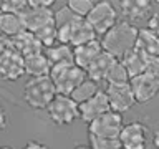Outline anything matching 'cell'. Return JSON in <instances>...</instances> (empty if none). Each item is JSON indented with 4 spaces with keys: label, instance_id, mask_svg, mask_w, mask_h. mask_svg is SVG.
I'll list each match as a JSON object with an SVG mask.
<instances>
[{
    "label": "cell",
    "instance_id": "cell-32",
    "mask_svg": "<svg viewBox=\"0 0 159 149\" xmlns=\"http://www.w3.org/2000/svg\"><path fill=\"white\" fill-rule=\"evenodd\" d=\"M23 149H48V146H45V144L38 142V141H28L23 146Z\"/></svg>",
    "mask_w": 159,
    "mask_h": 149
},
{
    "label": "cell",
    "instance_id": "cell-14",
    "mask_svg": "<svg viewBox=\"0 0 159 149\" xmlns=\"http://www.w3.org/2000/svg\"><path fill=\"white\" fill-rule=\"evenodd\" d=\"M152 3L149 0H126L119 3L121 15L126 18V22L133 23L138 20H144L151 12Z\"/></svg>",
    "mask_w": 159,
    "mask_h": 149
},
{
    "label": "cell",
    "instance_id": "cell-27",
    "mask_svg": "<svg viewBox=\"0 0 159 149\" xmlns=\"http://www.w3.org/2000/svg\"><path fill=\"white\" fill-rule=\"evenodd\" d=\"M66 7L75 15H78L80 18H86L88 13L91 12V8L94 7V2H91V0H70Z\"/></svg>",
    "mask_w": 159,
    "mask_h": 149
},
{
    "label": "cell",
    "instance_id": "cell-20",
    "mask_svg": "<svg viewBox=\"0 0 159 149\" xmlns=\"http://www.w3.org/2000/svg\"><path fill=\"white\" fill-rule=\"evenodd\" d=\"M25 22L17 13H3L0 15V33L8 38H13L17 35L25 32Z\"/></svg>",
    "mask_w": 159,
    "mask_h": 149
},
{
    "label": "cell",
    "instance_id": "cell-11",
    "mask_svg": "<svg viewBox=\"0 0 159 149\" xmlns=\"http://www.w3.org/2000/svg\"><path fill=\"white\" fill-rule=\"evenodd\" d=\"M106 111H111V109H109V103H108L106 93L101 91V89H99L91 99L78 104L80 119H83L84 123H91L93 119H96L98 116H101V114H104Z\"/></svg>",
    "mask_w": 159,
    "mask_h": 149
},
{
    "label": "cell",
    "instance_id": "cell-24",
    "mask_svg": "<svg viewBox=\"0 0 159 149\" xmlns=\"http://www.w3.org/2000/svg\"><path fill=\"white\" fill-rule=\"evenodd\" d=\"M98 91H99L98 83H94V81H91V79L86 78L71 94H70V98H71L76 104H81V103H84V101H88V99H91Z\"/></svg>",
    "mask_w": 159,
    "mask_h": 149
},
{
    "label": "cell",
    "instance_id": "cell-34",
    "mask_svg": "<svg viewBox=\"0 0 159 149\" xmlns=\"http://www.w3.org/2000/svg\"><path fill=\"white\" fill-rule=\"evenodd\" d=\"M73 149H91L89 146H75Z\"/></svg>",
    "mask_w": 159,
    "mask_h": 149
},
{
    "label": "cell",
    "instance_id": "cell-6",
    "mask_svg": "<svg viewBox=\"0 0 159 149\" xmlns=\"http://www.w3.org/2000/svg\"><path fill=\"white\" fill-rule=\"evenodd\" d=\"M123 114L106 111L91 123H88V134L99 138H119V133L123 129Z\"/></svg>",
    "mask_w": 159,
    "mask_h": 149
},
{
    "label": "cell",
    "instance_id": "cell-19",
    "mask_svg": "<svg viewBox=\"0 0 159 149\" xmlns=\"http://www.w3.org/2000/svg\"><path fill=\"white\" fill-rule=\"evenodd\" d=\"M50 65L48 58L45 53H37L25 56V73L32 78H40V76H50Z\"/></svg>",
    "mask_w": 159,
    "mask_h": 149
},
{
    "label": "cell",
    "instance_id": "cell-7",
    "mask_svg": "<svg viewBox=\"0 0 159 149\" xmlns=\"http://www.w3.org/2000/svg\"><path fill=\"white\" fill-rule=\"evenodd\" d=\"M104 93H106V98L109 103V109L114 113L123 114V113L129 111L134 104H138L129 83H126V84H108Z\"/></svg>",
    "mask_w": 159,
    "mask_h": 149
},
{
    "label": "cell",
    "instance_id": "cell-8",
    "mask_svg": "<svg viewBox=\"0 0 159 149\" xmlns=\"http://www.w3.org/2000/svg\"><path fill=\"white\" fill-rule=\"evenodd\" d=\"M123 149H148V128L141 121L124 124L119 133Z\"/></svg>",
    "mask_w": 159,
    "mask_h": 149
},
{
    "label": "cell",
    "instance_id": "cell-22",
    "mask_svg": "<svg viewBox=\"0 0 159 149\" xmlns=\"http://www.w3.org/2000/svg\"><path fill=\"white\" fill-rule=\"evenodd\" d=\"M94 40H96V32H94L91 28V25L83 18L81 22L73 28L71 38H70V45H73V47L76 48V47H81V45L91 43Z\"/></svg>",
    "mask_w": 159,
    "mask_h": 149
},
{
    "label": "cell",
    "instance_id": "cell-21",
    "mask_svg": "<svg viewBox=\"0 0 159 149\" xmlns=\"http://www.w3.org/2000/svg\"><path fill=\"white\" fill-rule=\"evenodd\" d=\"M134 48L143 52L148 58H159V40L148 28H141L138 32V40Z\"/></svg>",
    "mask_w": 159,
    "mask_h": 149
},
{
    "label": "cell",
    "instance_id": "cell-5",
    "mask_svg": "<svg viewBox=\"0 0 159 149\" xmlns=\"http://www.w3.org/2000/svg\"><path fill=\"white\" fill-rule=\"evenodd\" d=\"M84 20L91 25L96 35H104L118 23V12L111 2H96Z\"/></svg>",
    "mask_w": 159,
    "mask_h": 149
},
{
    "label": "cell",
    "instance_id": "cell-12",
    "mask_svg": "<svg viewBox=\"0 0 159 149\" xmlns=\"http://www.w3.org/2000/svg\"><path fill=\"white\" fill-rule=\"evenodd\" d=\"M25 74V58L15 50L0 60V78L5 81H17Z\"/></svg>",
    "mask_w": 159,
    "mask_h": 149
},
{
    "label": "cell",
    "instance_id": "cell-35",
    "mask_svg": "<svg viewBox=\"0 0 159 149\" xmlns=\"http://www.w3.org/2000/svg\"><path fill=\"white\" fill-rule=\"evenodd\" d=\"M0 149H13V147H10V146H0Z\"/></svg>",
    "mask_w": 159,
    "mask_h": 149
},
{
    "label": "cell",
    "instance_id": "cell-25",
    "mask_svg": "<svg viewBox=\"0 0 159 149\" xmlns=\"http://www.w3.org/2000/svg\"><path fill=\"white\" fill-rule=\"evenodd\" d=\"M129 74L126 71V68L123 66V63L119 61H114V65L108 70L106 76H104V81H108V84H126L129 83Z\"/></svg>",
    "mask_w": 159,
    "mask_h": 149
},
{
    "label": "cell",
    "instance_id": "cell-36",
    "mask_svg": "<svg viewBox=\"0 0 159 149\" xmlns=\"http://www.w3.org/2000/svg\"><path fill=\"white\" fill-rule=\"evenodd\" d=\"M0 15H2V10H0Z\"/></svg>",
    "mask_w": 159,
    "mask_h": 149
},
{
    "label": "cell",
    "instance_id": "cell-16",
    "mask_svg": "<svg viewBox=\"0 0 159 149\" xmlns=\"http://www.w3.org/2000/svg\"><path fill=\"white\" fill-rule=\"evenodd\" d=\"M22 18L25 22V28H27V32L35 33L38 28H42L43 25L53 22V20H55V13L52 12V8H33V7H30L28 12L25 13Z\"/></svg>",
    "mask_w": 159,
    "mask_h": 149
},
{
    "label": "cell",
    "instance_id": "cell-28",
    "mask_svg": "<svg viewBox=\"0 0 159 149\" xmlns=\"http://www.w3.org/2000/svg\"><path fill=\"white\" fill-rule=\"evenodd\" d=\"M146 28L159 40V13H152L151 17L148 18V27Z\"/></svg>",
    "mask_w": 159,
    "mask_h": 149
},
{
    "label": "cell",
    "instance_id": "cell-33",
    "mask_svg": "<svg viewBox=\"0 0 159 149\" xmlns=\"http://www.w3.org/2000/svg\"><path fill=\"white\" fill-rule=\"evenodd\" d=\"M152 146H154V149H159V129L152 136Z\"/></svg>",
    "mask_w": 159,
    "mask_h": 149
},
{
    "label": "cell",
    "instance_id": "cell-18",
    "mask_svg": "<svg viewBox=\"0 0 159 149\" xmlns=\"http://www.w3.org/2000/svg\"><path fill=\"white\" fill-rule=\"evenodd\" d=\"M114 61H118V60L114 56H111L109 53L103 52L98 58H94L93 63L86 68L88 79H91V81H94V83L103 81L104 76H106V73H108V70L114 65Z\"/></svg>",
    "mask_w": 159,
    "mask_h": 149
},
{
    "label": "cell",
    "instance_id": "cell-2",
    "mask_svg": "<svg viewBox=\"0 0 159 149\" xmlns=\"http://www.w3.org/2000/svg\"><path fill=\"white\" fill-rule=\"evenodd\" d=\"M57 94L50 76L30 78L23 86V99L32 109H47Z\"/></svg>",
    "mask_w": 159,
    "mask_h": 149
},
{
    "label": "cell",
    "instance_id": "cell-1",
    "mask_svg": "<svg viewBox=\"0 0 159 149\" xmlns=\"http://www.w3.org/2000/svg\"><path fill=\"white\" fill-rule=\"evenodd\" d=\"M138 32L139 28H136L133 23L126 22V20H123V22H118L111 30H108L103 35V38L99 40V43H101V47L106 53H109L116 60H121L129 50L136 47Z\"/></svg>",
    "mask_w": 159,
    "mask_h": 149
},
{
    "label": "cell",
    "instance_id": "cell-23",
    "mask_svg": "<svg viewBox=\"0 0 159 149\" xmlns=\"http://www.w3.org/2000/svg\"><path fill=\"white\" fill-rule=\"evenodd\" d=\"M45 55H47L52 66L63 65V63H75L73 61V48H70V45H61V43L53 45L50 48H45Z\"/></svg>",
    "mask_w": 159,
    "mask_h": 149
},
{
    "label": "cell",
    "instance_id": "cell-15",
    "mask_svg": "<svg viewBox=\"0 0 159 149\" xmlns=\"http://www.w3.org/2000/svg\"><path fill=\"white\" fill-rule=\"evenodd\" d=\"M104 52L101 43L98 40H94L91 43H86V45H81V47H76L73 48V61L76 66H80L81 70L86 71V68L93 63L94 58H98L99 55Z\"/></svg>",
    "mask_w": 159,
    "mask_h": 149
},
{
    "label": "cell",
    "instance_id": "cell-3",
    "mask_svg": "<svg viewBox=\"0 0 159 149\" xmlns=\"http://www.w3.org/2000/svg\"><path fill=\"white\" fill-rule=\"evenodd\" d=\"M50 78H52L58 94L70 96L88 76H86V71L76 66L75 63H63V65L52 66Z\"/></svg>",
    "mask_w": 159,
    "mask_h": 149
},
{
    "label": "cell",
    "instance_id": "cell-26",
    "mask_svg": "<svg viewBox=\"0 0 159 149\" xmlns=\"http://www.w3.org/2000/svg\"><path fill=\"white\" fill-rule=\"evenodd\" d=\"M88 141L91 149H123L119 138H99L88 134Z\"/></svg>",
    "mask_w": 159,
    "mask_h": 149
},
{
    "label": "cell",
    "instance_id": "cell-17",
    "mask_svg": "<svg viewBox=\"0 0 159 149\" xmlns=\"http://www.w3.org/2000/svg\"><path fill=\"white\" fill-rule=\"evenodd\" d=\"M119 61L123 63L124 68H126L129 78H134V76H139V74H143L146 71L149 58L143 52H139L138 48H133V50H129Z\"/></svg>",
    "mask_w": 159,
    "mask_h": 149
},
{
    "label": "cell",
    "instance_id": "cell-10",
    "mask_svg": "<svg viewBox=\"0 0 159 149\" xmlns=\"http://www.w3.org/2000/svg\"><path fill=\"white\" fill-rule=\"evenodd\" d=\"M78 15H75L66 5L55 12V25H57V40L61 45H70L73 28L81 22Z\"/></svg>",
    "mask_w": 159,
    "mask_h": 149
},
{
    "label": "cell",
    "instance_id": "cell-13",
    "mask_svg": "<svg viewBox=\"0 0 159 149\" xmlns=\"http://www.w3.org/2000/svg\"><path fill=\"white\" fill-rule=\"evenodd\" d=\"M10 42H12V48L22 55L23 58L30 56V55L43 53V45L40 43V40L32 32H27V30L23 33L17 35V37L10 38Z\"/></svg>",
    "mask_w": 159,
    "mask_h": 149
},
{
    "label": "cell",
    "instance_id": "cell-9",
    "mask_svg": "<svg viewBox=\"0 0 159 149\" xmlns=\"http://www.w3.org/2000/svg\"><path fill=\"white\" fill-rule=\"evenodd\" d=\"M129 86L136 98V103H148L159 94V81L151 74L143 73L129 79Z\"/></svg>",
    "mask_w": 159,
    "mask_h": 149
},
{
    "label": "cell",
    "instance_id": "cell-4",
    "mask_svg": "<svg viewBox=\"0 0 159 149\" xmlns=\"http://www.w3.org/2000/svg\"><path fill=\"white\" fill-rule=\"evenodd\" d=\"M47 113L52 123H55L57 126H70L80 118L78 104L65 94H57L53 98V101L47 108Z\"/></svg>",
    "mask_w": 159,
    "mask_h": 149
},
{
    "label": "cell",
    "instance_id": "cell-30",
    "mask_svg": "<svg viewBox=\"0 0 159 149\" xmlns=\"http://www.w3.org/2000/svg\"><path fill=\"white\" fill-rule=\"evenodd\" d=\"M12 42H10L8 37H5V35L0 33V60H2L7 53L12 52Z\"/></svg>",
    "mask_w": 159,
    "mask_h": 149
},
{
    "label": "cell",
    "instance_id": "cell-31",
    "mask_svg": "<svg viewBox=\"0 0 159 149\" xmlns=\"http://www.w3.org/2000/svg\"><path fill=\"white\" fill-rule=\"evenodd\" d=\"M8 124V116H7V111H5V108L0 104V131H3L5 128H7Z\"/></svg>",
    "mask_w": 159,
    "mask_h": 149
},
{
    "label": "cell",
    "instance_id": "cell-29",
    "mask_svg": "<svg viewBox=\"0 0 159 149\" xmlns=\"http://www.w3.org/2000/svg\"><path fill=\"white\" fill-rule=\"evenodd\" d=\"M144 73L151 74L152 78H156L159 81V58H149L148 68H146V71H144Z\"/></svg>",
    "mask_w": 159,
    "mask_h": 149
}]
</instances>
